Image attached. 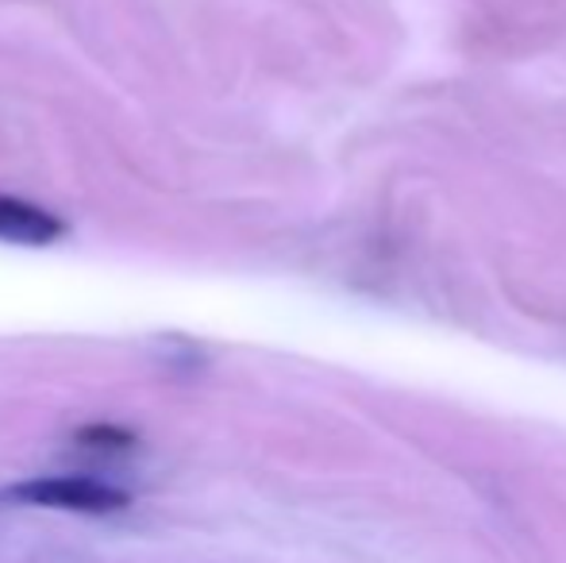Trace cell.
I'll list each match as a JSON object with an SVG mask.
<instances>
[{
	"label": "cell",
	"instance_id": "obj_1",
	"mask_svg": "<svg viewBox=\"0 0 566 563\" xmlns=\"http://www.w3.org/2000/svg\"><path fill=\"white\" fill-rule=\"evenodd\" d=\"M0 498L12 505H35V510H66V513H119L132 505V494L108 487L90 475H43L4 487Z\"/></svg>",
	"mask_w": 566,
	"mask_h": 563
},
{
	"label": "cell",
	"instance_id": "obj_2",
	"mask_svg": "<svg viewBox=\"0 0 566 563\" xmlns=\"http://www.w3.org/2000/svg\"><path fill=\"white\" fill-rule=\"evenodd\" d=\"M66 236V225H62L54 212L39 209L31 201H20V197L0 194V240L15 243V248H51Z\"/></svg>",
	"mask_w": 566,
	"mask_h": 563
},
{
	"label": "cell",
	"instance_id": "obj_3",
	"mask_svg": "<svg viewBox=\"0 0 566 563\" xmlns=\"http://www.w3.org/2000/svg\"><path fill=\"white\" fill-rule=\"evenodd\" d=\"M77 444H90V448H132L135 432L119 425H90L77 432Z\"/></svg>",
	"mask_w": 566,
	"mask_h": 563
}]
</instances>
